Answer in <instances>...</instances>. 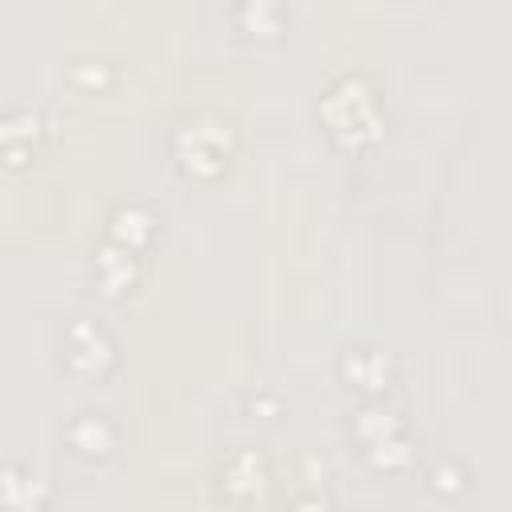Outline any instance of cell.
I'll return each mask as SVG.
<instances>
[{
    "mask_svg": "<svg viewBox=\"0 0 512 512\" xmlns=\"http://www.w3.org/2000/svg\"><path fill=\"white\" fill-rule=\"evenodd\" d=\"M68 360H72V368H80V360H88V372H100L112 360V348H108L100 328L80 320V324L68 328Z\"/></svg>",
    "mask_w": 512,
    "mask_h": 512,
    "instance_id": "obj_1",
    "label": "cell"
}]
</instances>
